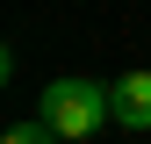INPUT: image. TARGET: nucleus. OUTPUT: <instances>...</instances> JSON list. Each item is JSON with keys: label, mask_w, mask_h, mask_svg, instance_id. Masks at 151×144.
<instances>
[{"label": "nucleus", "mask_w": 151, "mask_h": 144, "mask_svg": "<svg viewBox=\"0 0 151 144\" xmlns=\"http://www.w3.org/2000/svg\"><path fill=\"white\" fill-rule=\"evenodd\" d=\"M0 144H65V137H58V130H50V122H43V115H29V122H14V130H7V137H0Z\"/></svg>", "instance_id": "7ed1b4c3"}, {"label": "nucleus", "mask_w": 151, "mask_h": 144, "mask_svg": "<svg viewBox=\"0 0 151 144\" xmlns=\"http://www.w3.org/2000/svg\"><path fill=\"white\" fill-rule=\"evenodd\" d=\"M108 94H115V122H122V130H151V72H144V65L122 72Z\"/></svg>", "instance_id": "f03ea898"}, {"label": "nucleus", "mask_w": 151, "mask_h": 144, "mask_svg": "<svg viewBox=\"0 0 151 144\" xmlns=\"http://www.w3.org/2000/svg\"><path fill=\"white\" fill-rule=\"evenodd\" d=\"M36 115H43L65 144H86L101 122H115V94H108V86H93V79H50Z\"/></svg>", "instance_id": "f257e3e1"}]
</instances>
